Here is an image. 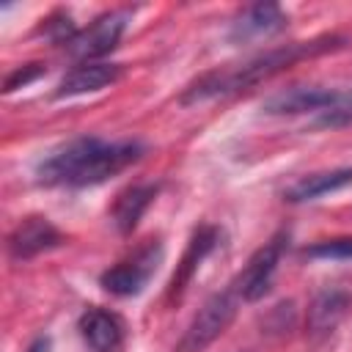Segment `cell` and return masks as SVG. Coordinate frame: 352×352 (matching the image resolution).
I'll use <instances>...</instances> for the list:
<instances>
[{
  "label": "cell",
  "instance_id": "obj_1",
  "mask_svg": "<svg viewBox=\"0 0 352 352\" xmlns=\"http://www.w3.org/2000/svg\"><path fill=\"white\" fill-rule=\"evenodd\" d=\"M146 154L140 140H102V138H74L44 157L36 176L47 187H88L102 184L121 173Z\"/></svg>",
  "mask_w": 352,
  "mask_h": 352
},
{
  "label": "cell",
  "instance_id": "obj_2",
  "mask_svg": "<svg viewBox=\"0 0 352 352\" xmlns=\"http://www.w3.org/2000/svg\"><path fill=\"white\" fill-rule=\"evenodd\" d=\"M346 47L344 36H319V38H308V41H292L275 50H267L245 63L228 66V69H214L201 74L198 80H192L184 94H182V104H198L206 99H217V96H228L236 91H248L280 72H286L289 66L305 60V58H316L324 52H336Z\"/></svg>",
  "mask_w": 352,
  "mask_h": 352
},
{
  "label": "cell",
  "instance_id": "obj_3",
  "mask_svg": "<svg viewBox=\"0 0 352 352\" xmlns=\"http://www.w3.org/2000/svg\"><path fill=\"white\" fill-rule=\"evenodd\" d=\"M236 305H239V294H236L234 286L226 289V292L212 294L198 308V314L187 324V330L179 338V344H176L173 352H201V349H206L231 324V319L236 316Z\"/></svg>",
  "mask_w": 352,
  "mask_h": 352
},
{
  "label": "cell",
  "instance_id": "obj_4",
  "mask_svg": "<svg viewBox=\"0 0 352 352\" xmlns=\"http://www.w3.org/2000/svg\"><path fill=\"white\" fill-rule=\"evenodd\" d=\"M162 261V242L160 239H148L143 248H138L129 258L113 264L110 270H104L99 275V286L116 297H135L146 289V283L151 280V275L157 272Z\"/></svg>",
  "mask_w": 352,
  "mask_h": 352
},
{
  "label": "cell",
  "instance_id": "obj_5",
  "mask_svg": "<svg viewBox=\"0 0 352 352\" xmlns=\"http://www.w3.org/2000/svg\"><path fill=\"white\" fill-rule=\"evenodd\" d=\"M286 242H289V231H278L270 242H264L250 258L248 264L242 267V272L236 275V280L231 283L239 294V300H248V302H256L261 300L270 289H272V278H275V270H278V261L286 250Z\"/></svg>",
  "mask_w": 352,
  "mask_h": 352
},
{
  "label": "cell",
  "instance_id": "obj_6",
  "mask_svg": "<svg viewBox=\"0 0 352 352\" xmlns=\"http://www.w3.org/2000/svg\"><path fill=\"white\" fill-rule=\"evenodd\" d=\"M124 28H126V11L102 14L66 44V52L72 58L82 60V63H94L96 58H102V55L116 50V44L121 41Z\"/></svg>",
  "mask_w": 352,
  "mask_h": 352
},
{
  "label": "cell",
  "instance_id": "obj_7",
  "mask_svg": "<svg viewBox=\"0 0 352 352\" xmlns=\"http://www.w3.org/2000/svg\"><path fill=\"white\" fill-rule=\"evenodd\" d=\"M63 242V234L41 214H30L25 220H19L14 226V231L8 234V253L16 258V261H25V258H33L44 250H52Z\"/></svg>",
  "mask_w": 352,
  "mask_h": 352
},
{
  "label": "cell",
  "instance_id": "obj_8",
  "mask_svg": "<svg viewBox=\"0 0 352 352\" xmlns=\"http://www.w3.org/2000/svg\"><path fill=\"white\" fill-rule=\"evenodd\" d=\"M336 96V88L322 85H292L286 91H278L264 99L261 110L270 116H302V113H322L330 107Z\"/></svg>",
  "mask_w": 352,
  "mask_h": 352
},
{
  "label": "cell",
  "instance_id": "obj_9",
  "mask_svg": "<svg viewBox=\"0 0 352 352\" xmlns=\"http://www.w3.org/2000/svg\"><path fill=\"white\" fill-rule=\"evenodd\" d=\"M289 22L286 11L278 3H253L242 8L231 22V41H253L261 36H272L283 30Z\"/></svg>",
  "mask_w": 352,
  "mask_h": 352
},
{
  "label": "cell",
  "instance_id": "obj_10",
  "mask_svg": "<svg viewBox=\"0 0 352 352\" xmlns=\"http://www.w3.org/2000/svg\"><path fill=\"white\" fill-rule=\"evenodd\" d=\"M349 305H352V294L346 289H341V286H324L322 292L314 294V300L308 305V319H305L308 333L316 336V338L333 333L338 327V322L346 316Z\"/></svg>",
  "mask_w": 352,
  "mask_h": 352
},
{
  "label": "cell",
  "instance_id": "obj_11",
  "mask_svg": "<svg viewBox=\"0 0 352 352\" xmlns=\"http://www.w3.org/2000/svg\"><path fill=\"white\" fill-rule=\"evenodd\" d=\"M121 77V63H104V60H94V63H80L72 72L63 74V80L58 82L55 96L66 99V96H80V94H94L102 91L107 85H113Z\"/></svg>",
  "mask_w": 352,
  "mask_h": 352
},
{
  "label": "cell",
  "instance_id": "obj_12",
  "mask_svg": "<svg viewBox=\"0 0 352 352\" xmlns=\"http://www.w3.org/2000/svg\"><path fill=\"white\" fill-rule=\"evenodd\" d=\"M80 336L85 338V344L94 349V352H116L121 346V338H124V324L121 319L107 311V308H88L80 322Z\"/></svg>",
  "mask_w": 352,
  "mask_h": 352
},
{
  "label": "cell",
  "instance_id": "obj_13",
  "mask_svg": "<svg viewBox=\"0 0 352 352\" xmlns=\"http://www.w3.org/2000/svg\"><path fill=\"white\" fill-rule=\"evenodd\" d=\"M217 239H220V231L214 228V226H201V228H195V234L190 236V245H187V250H184V256H182V264H179V270L173 272V280H170V289H168V300H179L182 297V292L187 289V283L192 280V272L201 267V261L212 253V248L217 245Z\"/></svg>",
  "mask_w": 352,
  "mask_h": 352
},
{
  "label": "cell",
  "instance_id": "obj_14",
  "mask_svg": "<svg viewBox=\"0 0 352 352\" xmlns=\"http://www.w3.org/2000/svg\"><path fill=\"white\" fill-rule=\"evenodd\" d=\"M352 184V168H333V170H319V173H308L300 182H294L283 198L289 204H305V201H316L327 192L344 190Z\"/></svg>",
  "mask_w": 352,
  "mask_h": 352
},
{
  "label": "cell",
  "instance_id": "obj_15",
  "mask_svg": "<svg viewBox=\"0 0 352 352\" xmlns=\"http://www.w3.org/2000/svg\"><path fill=\"white\" fill-rule=\"evenodd\" d=\"M154 195H157V184H132L124 192H118L113 204V226L118 228V234H132L138 228Z\"/></svg>",
  "mask_w": 352,
  "mask_h": 352
},
{
  "label": "cell",
  "instance_id": "obj_16",
  "mask_svg": "<svg viewBox=\"0 0 352 352\" xmlns=\"http://www.w3.org/2000/svg\"><path fill=\"white\" fill-rule=\"evenodd\" d=\"M346 124H352V88H346V91H336L330 107L322 110V113L314 118V126H324V129L346 126Z\"/></svg>",
  "mask_w": 352,
  "mask_h": 352
},
{
  "label": "cell",
  "instance_id": "obj_17",
  "mask_svg": "<svg viewBox=\"0 0 352 352\" xmlns=\"http://www.w3.org/2000/svg\"><path fill=\"white\" fill-rule=\"evenodd\" d=\"M302 253L308 258H352V236L322 239V242H314L311 248H305Z\"/></svg>",
  "mask_w": 352,
  "mask_h": 352
},
{
  "label": "cell",
  "instance_id": "obj_18",
  "mask_svg": "<svg viewBox=\"0 0 352 352\" xmlns=\"http://www.w3.org/2000/svg\"><path fill=\"white\" fill-rule=\"evenodd\" d=\"M41 74H44V66H41V63H25V66L14 69V72L6 77L3 91L11 94V91H16V88H25V85H30L33 80H38Z\"/></svg>",
  "mask_w": 352,
  "mask_h": 352
},
{
  "label": "cell",
  "instance_id": "obj_19",
  "mask_svg": "<svg viewBox=\"0 0 352 352\" xmlns=\"http://www.w3.org/2000/svg\"><path fill=\"white\" fill-rule=\"evenodd\" d=\"M30 352H47V338H44V341H36V344L30 346Z\"/></svg>",
  "mask_w": 352,
  "mask_h": 352
}]
</instances>
